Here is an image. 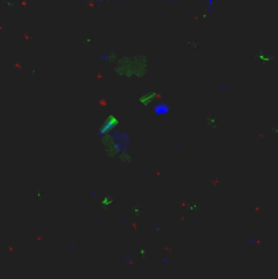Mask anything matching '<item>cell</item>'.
<instances>
[{
  "label": "cell",
  "instance_id": "cell-2",
  "mask_svg": "<svg viewBox=\"0 0 278 279\" xmlns=\"http://www.w3.org/2000/svg\"><path fill=\"white\" fill-rule=\"evenodd\" d=\"M154 97H155L154 93H149V94H144V96H141V97H139V101L143 102V104H147V102L151 101Z\"/></svg>",
  "mask_w": 278,
  "mask_h": 279
},
{
  "label": "cell",
  "instance_id": "cell-3",
  "mask_svg": "<svg viewBox=\"0 0 278 279\" xmlns=\"http://www.w3.org/2000/svg\"><path fill=\"white\" fill-rule=\"evenodd\" d=\"M112 202H113V200H111V199H109V196H106V197H105V199H104L102 204H106V206H109V204H111V203H112Z\"/></svg>",
  "mask_w": 278,
  "mask_h": 279
},
{
  "label": "cell",
  "instance_id": "cell-1",
  "mask_svg": "<svg viewBox=\"0 0 278 279\" xmlns=\"http://www.w3.org/2000/svg\"><path fill=\"white\" fill-rule=\"evenodd\" d=\"M116 125H119V118H117L114 115L106 116L104 123H102V125L100 127L98 135H100V136H106V135H109L112 131H113Z\"/></svg>",
  "mask_w": 278,
  "mask_h": 279
}]
</instances>
